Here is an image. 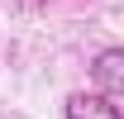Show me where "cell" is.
Instances as JSON below:
<instances>
[{"label": "cell", "mask_w": 124, "mask_h": 119, "mask_svg": "<svg viewBox=\"0 0 124 119\" xmlns=\"http://www.w3.org/2000/svg\"><path fill=\"white\" fill-rule=\"evenodd\" d=\"M91 81H95V95L124 105V48L95 52V57H91Z\"/></svg>", "instance_id": "cell-1"}, {"label": "cell", "mask_w": 124, "mask_h": 119, "mask_svg": "<svg viewBox=\"0 0 124 119\" xmlns=\"http://www.w3.org/2000/svg\"><path fill=\"white\" fill-rule=\"evenodd\" d=\"M67 119H124V105L105 100L95 90H77V95H67Z\"/></svg>", "instance_id": "cell-2"}]
</instances>
